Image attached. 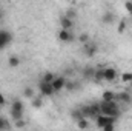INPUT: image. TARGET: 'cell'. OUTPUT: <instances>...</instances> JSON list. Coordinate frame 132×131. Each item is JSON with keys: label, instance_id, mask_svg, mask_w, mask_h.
I'll return each mask as SVG.
<instances>
[{"label": "cell", "instance_id": "6da1fadb", "mask_svg": "<svg viewBox=\"0 0 132 131\" xmlns=\"http://www.w3.org/2000/svg\"><path fill=\"white\" fill-rule=\"evenodd\" d=\"M100 114L114 116V117H117V119H118V117L121 116V111H120L118 102H117V100H111V102L100 100Z\"/></svg>", "mask_w": 132, "mask_h": 131}, {"label": "cell", "instance_id": "7a4b0ae2", "mask_svg": "<svg viewBox=\"0 0 132 131\" xmlns=\"http://www.w3.org/2000/svg\"><path fill=\"white\" fill-rule=\"evenodd\" d=\"M115 122H117V117H114V116L97 114V117H95V125H97L98 128H103L104 125H108V123H115Z\"/></svg>", "mask_w": 132, "mask_h": 131}, {"label": "cell", "instance_id": "3957f363", "mask_svg": "<svg viewBox=\"0 0 132 131\" xmlns=\"http://www.w3.org/2000/svg\"><path fill=\"white\" fill-rule=\"evenodd\" d=\"M38 91H40V96H43V97H51L55 93L54 88H52V85L46 83L43 80H40V83H38Z\"/></svg>", "mask_w": 132, "mask_h": 131}, {"label": "cell", "instance_id": "277c9868", "mask_svg": "<svg viewBox=\"0 0 132 131\" xmlns=\"http://www.w3.org/2000/svg\"><path fill=\"white\" fill-rule=\"evenodd\" d=\"M97 51H98V46H97V43L95 42H86V43H83V53L86 54V57H94L95 54H97Z\"/></svg>", "mask_w": 132, "mask_h": 131}, {"label": "cell", "instance_id": "5b68a950", "mask_svg": "<svg viewBox=\"0 0 132 131\" xmlns=\"http://www.w3.org/2000/svg\"><path fill=\"white\" fill-rule=\"evenodd\" d=\"M11 40H12V34L6 30H0V51L5 46H8L11 43Z\"/></svg>", "mask_w": 132, "mask_h": 131}, {"label": "cell", "instance_id": "8992f818", "mask_svg": "<svg viewBox=\"0 0 132 131\" xmlns=\"http://www.w3.org/2000/svg\"><path fill=\"white\" fill-rule=\"evenodd\" d=\"M65 83H66V79L63 77V76H55V79L51 82V85H52V88H54L55 93L65 90Z\"/></svg>", "mask_w": 132, "mask_h": 131}, {"label": "cell", "instance_id": "52a82bcc", "mask_svg": "<svg viewBox=\"0 0 132 131\" xmlns=\"http://www.w3.org/2000/svg\"><path fill=\"white\" fill-rule=\"evenodd\" d=\"M59 39L62 40V42H65V43H71V42H74V35L72 33L69 31V30H63V28H60V31H59Z\"/></svg>", "mask_w": 132, "mask_h": 131}, {"label": "cell", "instance_id": "ba28073f", "mask_svg": "<svg viewBox=\"0 0 132 131\" xmlns=\"http://www.w3.org/2000/svg\"><path fill=\"white\" fill-rule=\"evenodd\" d=\"M115 79H117V69L114 66H104V80L114 82Z\"/></svg>", "mask_w": 132, "mask_h": 131}, {"label": "cell", "instance_id": "9c48e42d", "mask_svg": "<svg viewBox=\"0 0 132 131\" xmlns=\"http://www.w3.org/2000/svg\"><path fill=\"white\" fill-rule=\"evenodd\" d=\"M115 100L121 102V103H132V94H129L128 91H121V93H115Z\"/></svg>", "mask_w": 132, "mask_h": 131}, {"label": "cell", "instance_id": "30bf717a", "mask_svg": "<svg viewBox=\"0 0 132 131\" xmlns=\"http://www.w3.org/2000/svg\"><path fill=\"white\" fill-rule=\"evenodd\" d=\"M80 108H81V113L86 119H95L97 117V113L94 111V108L91 105H81Z\"/></svg>", "mask_w": 132, "mask_h": 131}, {"label": "cell", "instance_id": "8fae6325", "mask_svg": "<svg viewBox=\"0 0 132 131\" xmlns=\"http://www.w3.org/2000/svg\"><path fill=\"white\" fill-rule=\"evenodd\" d=\"M60 26L63 28V30H72L74 28V20H71V19H68L66 16H62L60 17Z\"/></svg>", "mask_w": 132, "mask_h": 131}, {"label": "cell", "instance_id": "7c38bea8", "mask_svg": "<svg viewBox=\"0 0 132 131\" xmlns=\"http://www.w3.org/2000/svg\"><path fill=\"white\" fill-rule=\"evenodd\" d=\"M101 22H103L104 25H111V23H114V22H115V14L111 12V11H106V12L101 16Z\"/></svg>", "mask_w": 132, "mask_h": 131}, {"label": "cell", "instance_id": "4fadbf2b", "mask_svg": "<svg viewBox=\"0 0 132 131\" xmlns=\"http://www.w3.org/2000/svg\"><path fill=\"white\" fill-rule=\"evenodd\" d=\"M103 80H104V68L103 66H97L95 68V74H94V82L100 83Z\"/></svg>", "mask_w": 132, "mask_h": 131}, {"label": "cell", "instance_id": "5bb4252c", "mask_svg": "<svg viewBox=\"0 0 132 131\" xmlns=\"http://www.w3.org/2000/svg\"><path fill=\"white\" fill-rule=\"evenodd\" d=\"M94 74H95V68L94 66H85L83 68V77L86 80H94Z\"/></svg>", "mask_w": 132, "mask_h": 131}, {"label": "cell", "instance_id": "9a60e30c", "mask_svg": "<svg viewBox=\"0 0 132 131\" xmlns=\"http://www.w3.org/2000/svg\"><path fill=\"white\" fill-rule=\"evenodd\" d=\"M31 106L35 108V110H38V108H42L43 106V96H35V97L31 99Z\"/></svg>", "mask_w": 132, "mask_h": 131}, {"label": "cell", "instance_id": "2e32d148", "mask_svg": "<svg viewBox=\"0 0 132 131\" xmlns=\"http://www.w3.org/2000/svg\"><path fill=\"white\" fill-rule=\"evenodd\" d=\"M101 100H104V102H111V100H115V93H114V91H111V90H106V91H103Z\"/></svg>", "mask_w": 132, "mask_h": 131}, {"label": "cell", "instance_id": "e0dca14e", "mask_svg": "<svg viewBox=\"0 0 132 131\" xmlns=\"http://www.w3.org/2000/svg\"><path fill=\"white\" fill-rule=\"evenodd\" d=\"M23 97L31 100L32 97H35V90H34L32 86H26V88L23 90Z\"/></svg>", "mask_w": 132, "mask_h": 131}, {"label": "cell", "instance_id": "ac0fdd59", "mask_svg": "<svg viewBox=\"0 0 132 131\" xmlns=\"http://www.w3.org/2000/svg\"><path fill=\"white\" fill-rule=\"evenodd\" d=\"M8 65H9V68H17L20 65V59L17 56H9L8 57Z\"/></svg>", "mask_w": 132, "mask_h": 131}, {"label": "cell", "instance_id": "d6986e66", "mask_svg": "<svg viewBox=\"0 0 132 131\" xmlns=\"http://www.w3.org/2000/svg\"><path fill=\"white\" fill-rule=\"evenodd\" d=\"M11 110H19V111H25V105H23V102L22 100H19V99H15L12 103H11Z\"/></svg>", "mask_w": 132, "mask_h": 131}, {"label": "cell", "instance_id": "ffe728a7", "mask_svg": "<svg viewBox=\"0 0 132 131\" xmlns=\"http://www.w3.org/2000/svg\"><path fill=\"white\" fill-rule=\"evenodd\" d=\"M71 116H72V119H74L75 122L85 117V116H83V113H81V108H75V110H72V113H71Z\"/></svg>", "mask_w": 132, "mask_h": 131}, {"label": "cell", "instance_id": "44dd1931", "mask_svg": "<svg viewBox=\"0 0 132 131\" xmlns=\"http://www.w3.org/2000/svg\"><path fill=\"white\" fill-rule=\"evenodd\" d=\"M65 88H66V91H74V90H77V88H78V85H77V82H74V80H69V79H66Z\"/></svg>", "mask_w": 132, "mask_h": 131}, {"label": "cell", "instance_id": "7402d4cb", "mask_svg": "<svg viewBox=\"0 0 132 131\" xmlns=\"http://www.w3.org/2000/svg\"><path fill=\"white\" fill-rule=\"evenodd\" d=\"M77 128H80V130H86V128H89V120H88L86 117L77 120Z\"/></svg>", "mask_w": 132, "mask_h": 131}, {"label": "cell", "instance_id": "603a6c76", "mask_svg": "<svg viewBox=\"0 0 132 131\" xmlns=\"http://www.w3.org/2000/svg\"><path fill=\"white\" fill-rule=\"evenodd\" d=\"M54 79H55L54 72H49V71H48V72H45V74L42 76V80H43V82H46V83H51Z\"/></svg>", "mask_w": 132, "mask_h": 131}, {"label": "cell", "instance_id": "cb8c5ba5", "mask_svg": "<svg viewBox=\"0 0 132 131\" xmlns=\"http://www.w3.org/2000/svg\"><path fill=\"white\" fill-rule=\"evenodd\" d=\"M11 117L14 120H20L23 119V111H19V110H11Z\"/></svg>", "mask_w": 132, "mask_h": 131}, {"label": "cell", "instance_id": "d4e9b609", "mask_svg": "<svg viewBox=\"0 0 132 131\" xmlns=\"http://www.w3.org/2000/svg\"><path fill=\"white\" fill-rule=\"evenodd\" d=\"M77 40L83 45V43H86V42H89L91 40V37H89V34L88 33H81V34H78V37H77Z\"/></svg>", "mask_w": 132, "mask_h": 131}, {"label": "cell", "instance_id": "484cf974", "mask_svg": "<svg viewBox=\"0 0 132 131\" xmlns=\"http://www.w3.org/2000/svg\"><path fill=\"white\" fill-rule=\"evenodd\" d=\"M121 82H125V83L132 82V72H123L121 74Z\"/></svg>", "mask_w": 132, "mask_h": 131}, {"label": "cell", "instance_id": "4316f807", "mask_svg": "<svg viewBox=\"0 0 132 131\" xmlns=\"http://www.w3.org/2000/svg\"><path fill=\"white\" fill-rule=\"evenodd\" d=\"M65 16L68 19H71V20H75V19H77V12H75L74 9H68L65 12Z\"/></svg>", "mask_w": 132, "mask_h": 131}, {"label": "cell", "instance_id": "83f0119b", "mask_svg": "<svg viewBox=\"0 0 132 131\" xmlns=\"http://www.w3.org/2000/svg\"><path fill=\"white\" fill-rule=\"evenodd\" d=\"M5 128H11V125L6 122V119H5V117H2V116H0V130H5Z\"/></svg>", "mask_w": 132, "mask_h": 131}, {"label": "cell", "instance_id": "f1b7e54d", "mask_svg": "<svg viewBox=\"0 0 132 131\" xmlns=\"http://www.w3.org/2000/svg\"><path fill=\"white\" fill-rule=\"evenodd\" d=\"M126 30V20H121L120 25H118V34H123Z\"/></svg>", "mask_w": 132, "mask_h": 131}, {"label": "cell", "instance_id": "f546056e", "mask_svg": "<svg viewBox=\"0 0 132 131\" xmlns=\"http://www.w3.org/2000/svg\"><path fill=\"white\" fill-rule=\"evenodd\" d=\"M101 130H104V131H112V130H115V123H108V125H104Z\"/></svg>", "mask_w": 132, "mask_h": 131}, {"label": "cell", "instance_id": "4dcf8cb0", "mask_svg": "<svg viewBox=\"0 0 132 131\" xmlns=\"http://www.w3.org/2000/svg\"><path fill=\"white\" fill-rule=\"evenodd\" d=\"M125 8H126V11H128L129 14H132V2L131 0H128V2L125 3Z\"/></svg>", "mask_w": 132, "mask_h": 131}, {"label": "cell", "instance_id": "1f68e13d", "mask_svg": "<svg viewBox=\"0 0 132 131\" xmlns=\"http://www.w3.org/2000/svg\"><path fill=\"white\" fill-rule=\"evenodd\" d=\"M15 127H17V128H22V127H25V122H23V119H20V120H15Z\"/></svg>", "mask_w": 132, "mask_h": 131}, {"label": "cell", "instance_id": "d6a6232c", "mask_svg": "<svg viewBox=\"0 0 132 131\" xmlns=\"http://www.w3.org/2000/svg\"><path fill=\"white\" fill-rule=\"evenodd\" d=\"M5 103H6V100H5V96H3V94L0 93V106H3Z\"/></svg>", "mask_w": 132, "mask_h": 131}, {"label": "cell", "instance_id": "836d02e7", "mask_svg": "<svg viewBox=\"0 0 132 131\" xmlns=\"http://www.w3.org/2000/svg\"><path fill=\"white\" fill-rule=\"evenodd\" d=\"M3 17H5V11H3V9L0 8V22L3 20Z\"/></svg>", "mask_w": 132, "mask_h": 131}]
</instances>
